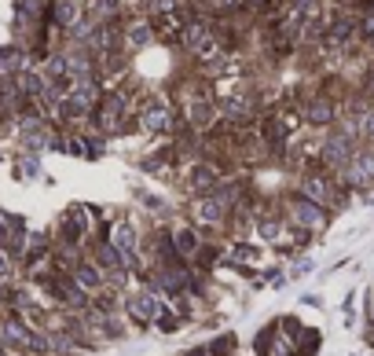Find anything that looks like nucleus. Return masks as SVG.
Instances as JSON below:
<instances>
[{"label":"nucleus","instance_id":"f257e3e1","mask_svg":"<svg viewBox=\"0 0 374 356\" xmlns=\"http://www.w3.org/2000/svg\"><path fill=\"white\" fill-rule=\"evenodd\" d=\"M356 147H360V143L349 140L345 133H338V128L330 125L327 133H323V143L316 147V161H319V166L327 169V173H334V176H338V173H341V169H345L349 161H352Z\"/></svg>","mask_w":374,"mask_h":356},{"label":"nucleus","instance_id":"f03ea898","mask_svg":"<svg viewBox=\"0 0 374 356\" xmlns=\"http://www.w3.org/2000/svg\"><path fill=\"white\" fill-rule=\"evenodd\" d=\"M180 44H184V52L194 55L199 62H206L209 55L220 52V41H217L213 26H209L206 19H187V22L180 26Z\"/></svg>","mask_w":374,"mask_h":356},{"label":"nucleus","instance_id":"7ed1b4c3","mask_svg":"<svg viewBox=\"0 0 374 356\" xmlns=\"http://www.w3.org/2000/svg\"><path fill=\"white\" fill-rule=\"evenodd\" d=\"M301 125H308V128H323V133H327V128L341 118V103L334 100V95H327V92H308L305 95V103H301Z\"/></svg>","mask_w":374,"mask_h":356},{"label":"nucleus","instance_id":"20e7f679","mask_svg":"<svg viewBox=\"0 0 374 356\" xmlns=\"http://www.w3.org/2000/svg\"><path fill=\"white\" fill-rule=\"evenodd\" d=\"M286 220L294 224L298 232H323L327 220H330V209L312 202V199H305V195H290L286 199Z\"/></svg>","mask_w":374,"mask_h":356},{"label":"nucleus","instance_id":"39448f33","mask_svg":"<svg viewBox=\"0 0 374 356\" xmlns=\"http://www.w3.org/2000/svg\"><path fill=\"white\" fill-rule=\"evenodd\" d=\"M184 118L176 114V110L169 103H161V100H147L140 107V128L143 133H184Z\"/></svg>","mask_w":374,"mask_h":356},{"label":"nucleus","instance_id":"423d86ee","mask_svg":"<svg viewBox=\"0 0 374 356\" xmlns=\"http://www.w3.org/2000/svg\"><path fill=\"white\" fill-rule=\"evenodd\" d=\"M217 110H220V121L242 128V125H250L257 118V100L250 92H227V95H220Z\"/></svg>","mask_w":374,"mask_h":356},{"label":"nucleus","instance_id":"0eeeda50","mask_svg":"<svg viewBox=\"0 0 374 356\" xmlns=\"http://www.w3.org/2000/svg\"><path fill=\"white\" fill-rule=\"evenodd\" d=\"M184 121H187L191 133L206 136L209 128H217V121H220V110H217V103L209 100V95L194 92V95H191V103H187V114H184Z\"/></svg>","mask_w":374,"mask_h":356},{"label":"nucleus","instance_id":"6e6552de","mask_svg":"<svg viewBox=\"0 0 374 356\" xmlns=\"http://www.w3.org/2000/svg\"><path fill=\"white\" fill-rule=\"evenodd\" d=\"M85 22V4L81 0H52L48 4V26L52 29H77Z\"/></svg>","mask_w":374,"mask_h":356},{"label":"nucleus","instance_id":"1a4fd4ad","mask_svg":"<svg viewBox=\"0 0 374 356\" xmlns=\"http://www.w3.org/2000/svg\"><path fill=\"white\" fill-rule=\"evenodd\" d=\"M191 217H194V224H202V228H220L227 220V206L217 195H194Z\"/></svg>","mask_w":374,"mask_h":356},{"label":"nucleus","instance_id":"9d476101","mask_svg":"<svg viewBox=\"0 0 374 356\" xmlns=\"http://www.w3.org/2000/svg\"><path fill=\"white\" fill-rule=\"evenodd\" d=\"M121 37H125V52H128V55H133V52H143V48L154 41V22L143 19V15H136L133 22L121 26Z\"/></svg>","mask_w":374,"mask_h":356},{"label":"nucleus","instance_id":"9b49d317","mask_svg":"<svg viewBox=\"0 0 374 356\" xmlns=\"http://www.w3.org/2000/svg\"><path fill=\"white\" fill-rule=\"evenodd\" d=\"M29 67H34V52H26L19 41L0 48V77H15V74H22Z\"/></svg>","mask_w":374,"mask_h":356},{"label":"nucleus","instance_id":"f8f14e48","mask_svg":"<svg viewBox=\"0 0 374 356\" xmlns=\"http://www.w3.org/2000/svg\"><path fill=\"white\" fill-rule=\"evenodd\" d=\"M48 4H52V0H15V29L44 26V19H48Z\"/></svg>","mask_w":374,"mask_h":356},{"label":"nucleus","instance_id":"ddd939ff","mask_svg":"<svg viewBox=\"0 0 374 356\" xmlns=\"http://www.w3.org/2000/svg\"><path fill=\"white\" fill-rule=\"evenodd\" d=\"M220 180V166L217 161H199L191 173H187V187L194 191V195H209V191L217 187Z\"/></svg>","mask_w":374,"mask_h":356},{"label":"nucleus","instance_id":"4468645a","mask_svg":"<svg viewBox=\"0 0 374 356\" xmlns=\"http://www.w3.org/2000/svg\"><path fill=\"white\" fill-rule=\"evenodd\" d=\"M100 110H107V114H114V118L125 121L128 110H133V92H128V88H103Z\"/></svg>","mask_w":374,"mask_h":356},{"label":"nucleus","instance_id":"2eb2a0df","mask_svg":"<svg viewBox=\"0 0 374 356\" xmlns=\"http://www.w3.org/2000/svg\"><path fill=\"white\" fill-rule=\"evenodd\" d=\"M158 298L151 294V290H140V294H133L128 298V316H133L136 323H154V316H158Z\"/></svg>","mask_w":374,"mask_h":356},{"label":"nucleus","instance_id":"dca6fc26","mask_svg":"<svg viewBox=\"0 0 374 356\" xmlns=\"http://www.w3.org/2000/svg\"><path fill=\"white\" fill-rule=\"evenodd\" d=\"M169 242H173V250H176V257H194L202 250V239H199V228H173V235H169Z\"/></svg>","mask_w":374,"mask_h":356},{"label":"nucleus","instance_id":"f3484780","mask_svg":"<svg viewBox=\"0 0 374 356\" xmlns=\"http://www.w3.org/2000/svg\"><path fill=\"white\" fill-rule=\"evenodd\" d=\"M74 283L85 290V294H88V290H100L103 286V268L95 261H77L74 265Z\"/></svg>","mask_w":374,"mask_h":356},{"label":"nucleus","instance_id":"a211bd4d","mask_svg":"<svg viewBox=\"0 0 374 356\" xmlns=\"http://www.w3.org/2000/svg\"><path fill=\"white\" fill-rule=\"evenodd\" d=\"M107 242H114V246H118L121 253H133L140 239H136V228H133L128 220H114L110 232H107Z\"/></svg>","mask_w":374,"mask_h":356},{"label":"nucleus","instance_id":"6ab92c4d","mask_svg":"<svg viewBox=\"0 0 374 356\" xmlns=\"http://www.w3.org/2000/svg\"><path fill=\"white\" fill-rule=\"evenodd\" d=\"M125 0H88V15L92 22H107V19H118Z\"/></svg>","mask_w":374,"mask_h":356},{"label":"nucleus","instance_id":"aec40b11","mask_svg":"<svg viewBox=\"0 0 374 356\" xmlns=\"http://www.w3.org/2000/svg\"><path fill=\"white\" fill-rule=\"evenodd\" d=\"M26 334H29V327H22L19 319H4V323H0V342H4V345H26Z\"/></svg>","mask_w":374,"mask_h":356},{"label":"nucleus","instance_id":"412c9836","mask_svg":"<svg viewBox=\"0 0 374 356\" xmlns=\"http://www.w3.org/2000/svg\"><path fill=\"white\" fill-rule=\"evenodd\" d=\"M257 232H261L265 242H279V235H283V217H275V213L257 217Z\"/></svg>","mask_w":374,"mask_h":356},{"label":"nucleus","instance_id":"4be33fe9","mask_svg":"<svg viewBox=\"0 0 374 356\" xmlns=\"http://www.w3.org/2000/svg\"><path fill=\"white\" fill-rule=\"evenodd\" d=\"M199 8L213 11V15H235L239 8H246L242 0H199Z\"/></svg>","mask_w":374,"mask_h":356},{"label":"nucleus","instance_id":"5701e85b","mask_svg":"<svg viewBox=\"0 0 374 356\" xmlns=\"http://www.w3.org/2000/svg\"><path fill=\"white\" fill-rule=\"evenodd\" d=\"M360 128H363V143H370V147H374V107L360 114Z\"/></svg>","mask_w":374,"mask_h":356},{"label":"nucleus","instance_id":"b1692460","mask_svg":"<svg viewBox=\"0 0 374 356\" xmlns=\"http://www.w3.org/2000/svg\"><path fill=\"white\" fill-rule=\"evenodd\" d=\"M158 323H161V331H176V327H180V319H176L169 309H158V316H154Z\"/></svg>","mask_w":374,"mask_h":356},{"label":"nucleus","instance_id":"393cba45","mask_svg":"<svg viewBox=\"0 0 374 356\" xmlns=\"http://www.w3.org/2000/svg\"><path fill=\"white\" fill-rule=\"evenodd\" d=\"M232 257H235V261H253L257 250H253V246H242V242H239V246H232Z\"/></svg>","mask_w":374,"mask_h":356},{"label":"nucleus","instance_id":"a878e982","mask_svg":"<svg viewBox=\"0 0 374 356\" xmlns=\"http://www.w3.org/2000/svg\"><path fill=\"white\" fill-rule=\"evenodd\" d=\"M290 4H298V8H305L308 15H312V11H319V0H290Z\"/></svg>","mask_w":374,"mask_h":356},{"label":"nucleus","instance_id":"bb28decb","mask_svg":"<svg viewBox=\"0 0 374 356\" xmlns=\"http://www.w3.org/2000/svg\"><path fill=\"white\" fill-rule=\"evenodd\" d=\"M8 276H11V265H8V257H4V253H0V283H4Z\"/></svg>","mask_w":374,"mask_h":356},{"label":"nucleus","instance_id":"cd10ccee","mask_svg":"<svg viewBox=\"0 0 374 356\" xmlns=\"http://www.w3.org/2000/svg\"><path fill=\"white\" fill-rule=\"evenodd\" d=\"M242 4H246V8H257V11H261V8L268 4V0H242Z\"/></svg>","mask_w":374,"mask_h":356},{"label":"nucleus","instance_id":"c85d7f7f","mask_svg":"<svg viewBox=\"0 0 374 356\" xmlns=\"http://www.w3.org/2000/svg\"><path fill=\"white\" fill-rule=\"evenodd\" d=\"M363 199H367V202L374 206V187H367V191H363Z\"/></svg>","mask_w":374,"mask_h":356},{"label":"nucleus","instance_id":"c756f323","mask_svg":"<svg viewBox=\"0 0 374 356\" xmlns=\"http://www.w3.org/2000/svg\"><path fill=\"white\" fill-rule=\"evenodd\" d=\"M370 52H374V44H370Z\"/></svg>","mask_w":374,"mask_h":356}]
</instances>
